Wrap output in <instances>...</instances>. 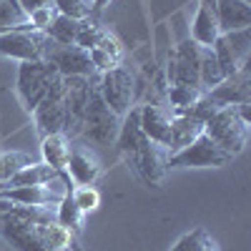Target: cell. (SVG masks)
Instances as JSON below:
<instances>
[{
	"label": "cell",
	"instance_id": "cell-12",
	"mask_svg": "<svg viewBox=\"0 0 251 251\" xmlns=\"http://www.w3.org/2000/svg\"><path fill=\"white\" fill-rule=\"evenodd\" d=\"M50 66H55V71L60 75H96V68L91 63V53L80 46H60V43H50L46 58Z\"/></svg>",
	"mask_w": 251,
	"mask_h": 251
},
{
	"label": "cell",
	"instance_id": "cell-17",
	"mask_svg": "<svg viewBox=\"0 0 251 251\" xmlns=\"http://www.w3.org/2000/svg\"><path fill=\"white\" fill-rule=\"evenodd\" d=\"M219 35H221V28H219V18H216V0H201L188 38L203 48H211Z\"/></svg>",
	"mask_w": 251,
	"mask_h": 251
},
{
	"label": "cell",
	"instance_id": "cell-29",
	"mask_svg": "<svg viewBox=\"0 0 251 251\" xmlns=\"http://www.w3.org/2000/svg\"><path fill=\"white\" fill-rule=\"evenodd\" d=\"M53 5L60 15H68V18H75V20H86L93 15V8L83 0H53Z\"/></svg>",
	"mask_w": 251,
	"mask_h": 251
},
{
	"label": "cell",
	"instance_id": "cell-6",
	"mask_svg": "<svg viewBox=\"0 0 251 251\" xmlns=\"http://www.w3.org/2000/svg\"><path fill=\"white\" fill-rule=\"evenodd\" d=\"M133 83H136L133 73L126 68L123 63L111 68V71H106V73H98V93L118 118H123L133 108V93H136Z\"/></svg>",
	"mask_w": 251,
	"mask_h": 251
},
{
	"label": "cell",
	"instance_id": "cell-24",
	"mask_svg": "<svg viewBox=\"0 0 251 251\" xmlns=\"http://www.w3.org/2000/svg\"><path fill=\"white\" fill-rule=\"evenodd\" d=\"M224 78L226 75H224L219 60H216L214 48H203L201 46V53H199V86L203 91H211L214 86H219Z\"/></svg>",
	"mask_w": 251,
	"mask_h": 251
},
{
	"label": "cell",
	"instance_id": "cell-35",
	"mask_svg": "<svg viewBox=\"0 0 251 251\" xmlns=\"http://www.w3.org/2000/svg\"><path fill=\"white\" fill-rule=\"evenodd\" d=\"M83 3H88V5H91V0H83Z\"/></svg>",
	"mask_w": 251,
	"mask_h": 251
},
{
	"label": "cell",
	"instance_id": "cell-25",
	"mask_svg": "<svg viewBox=\"0 0 251 251\" xmlns=\"http://www.w3.org/2000/svg\"><path fill=\"white\" fill-rule=\"evenodd\" d=\"M203 93H206V91H201V88H196V86H171V88H169V103H171L174 113H181V111L191 108Z\"/></svg>",
	"mask_w": 251,
	"mask_h": 251
},
{
	"label": "cell",
	"instance_id": "cell-23",
	"mask_svg": "<svg viewBox=\"0 0 251 251\" xmlns=\"http://www.w3.org/2000/svg\"><path fill=\"white\" fill-rule=\"evenodd\" d=\"M13 30H33L30 15L20 8L18 0H0V35Z\"/></svg>",
	"mask_w": 251,
	"mask_h": 251
},
{
	"label": "cell",
	"instance_id": "cell-10",
	"mask_svg": "<svg viewBox=\"0 0 251 251\" xmlns=\"http://www.w3.org/2000/svg\"><path fill=\"white\" fill-rule=\"evenodd\" d=\"M216 53V60L224 71V75H234L244 66H249L251 55V28L234 30V33H221L216 43L211 46Z\"/></svg>",
	"mask_w": 251,
	"mask_h": 251
},
{
	"label": "cell",
	"instance_id": "cell-5",
	"mask_svg": "<svg viewBox=\"0 0 251 251\" xmlns=\"http://www.w3.org/2000/svg\"><path fill=\"white\" fill-rule=\"evenodd\" d=\"M121 128V118L106 106V100L98 93V80L93 83L88 103H86V113H83V126H80V136H86L88 141L98 146H108Z\"/></svg>",
	"mask_w": 251,
	"mask_h": 251
},
{
	"label": "cell",
	"instance_id": "cell-9",
	"mask_svg": "<svg viewBox=\"0 0 251 251\" xmlns=\"http://www.w3.org/2000/svg\"><path fill=\"white\" fill-rule=\"evenodd\" d=\"M63 96H66V78L60 75L55 80V86L50 88V93L33 111L35 126L43 136L66 133V128H68V111H66V103H63Z\"/></svg>",
	"mask_w": 251,
	"mask_h": 251
},
{
	"label": "cell",
	"instance_id": "cell-4",
	"mask_svg": "<svg viewBox=\"0 0 251 251\" xmlns=\"http://www.w3.org/2000/svg\"><path fill=\"white\" fill-rule=\"evenodd\" d=\"M203 133L214 138L228 156H236L249 143V123L239 118L236 106H226L203 123Z\"/></svg>",
	"mask_w": 251,
	"mask_h": 251
},
{
	"label": "cell",
	"instance_id": "cell-16",
	"mask_svg": "<svg viewBox=\"0 0 251 251\" xmlns=\"http://www.w3.org/2000/svg\"><path fill=\"white\" fill-rule=\"evenodd\" d=\"M201 133H203V121L201 118H196L194 113H188V111L174 113L171 116V133H169L166 151H169V156L171 153H178L181 149L191 146Z\"/></svg>",
	"mask_w": 251,
	"mask_h": 251
},
{
	"label": "cell",
	"instance_id": "cell-21",
	"mask_svg": "<svg viewBox=\"0 0 251 251\" xmlns=\"http://www.w3.org/2000/svg\"><path fill=\"white\" fill-rule=\"evenodd\" d=\"M58 174L60 171H55L53 166H48L46 161H33V163H28L25 169H20L8 183H3L0 188H10V186H46V183H50L53 178H58Z\"/></svg>",
	"mask_w": 251,
	"mask_h": 251
},
{
	"label": "cell",
	"instance_id": "cell-11",
	"mask_svg": "<svg viewBox=\"0 0 251 251\" xmlns=\"http://www.w3.org/2000/svg\"><path fill=\"white\" fill-rule=\"evenodd\" d=\"M199 53L201 46L194 43L191 38H183L176 46V50L169 58V68H166V78L171 86H199ZM203 91V88H201Z\"/></svg>",
	"mask_w": 251,
	"mask_h": 251
},
{
	"label": "cell",
	"instance_id": "cell-27",
	"mask_svg": "<svg viewBox=\"0 0 251 251\" xmlns=\"http://www.w3.org/2000/svg\"><path fill=\"white\" fill-rule=\"evenodd\" d=\"M28 163H33L28 153H20V151L0 153V183H8L20 169H25Z\"/></svg>",
	"mask_w": 251,
	"mask_h": 251
},
{
	"label": "cell",
	"instance_id": "cell-30",
	"mask_svg": "<svg viewBox=\"0 0 251 251\" xmlns=\"http://www.w3.org/2000/svg\"><path fill=\"white\" fill-rule=\"evenodd\" d=\"M206 241H208V234L203 231V228H194V231L183 234V236L171 246V251H201Z\"/></svg>",
	"mask_w": 251,
	"mask_h": 251
},
{
	"label": "cell",
	"instance_id": "cell-14",
	"mask_svg": "<svg viewBox=\"0 0 251 251\" xmlns=\"http://www.w3.org/2000/svg\"><path fill=\"white\" fill-rule=\"evenodd\" d=\"M100 171H103V166L96 158V153L91 149H86V146L73 143L68 163H66V174L71 176V181L75 186H93V181L100 176Z\"/></svg>",
	"mask_w": 251,
	"mask_h": 251
},
{
	"label": "cell",
	"instance_id": "cell-33",
	"mask_svg": "<svg viewBox=\"0 0 251 251\" xmlns=\"http://www.w3.org/2000/svg\"><path fill=\"white\" fill-rule=\"evenodd\" d=\"M106 5H111V0H91V8H93V20H96V13L98 10H103V8H106Z\"/></svg>",
	"mask_w": 251,
	"mask_h": 251
},
{
	"label": "cell",
	"instance_id": "cell-1",
	"mask_svg": "<svg viewBox=\"0 0 251 251\" xmlns=\"http://www.w3.org/2000/svg\"><path fill=\"white\" fill-rule=\"evenodd\" d=\"M116 149L136 171V176L149 186H158L169 171V151H166V146H158L141 133L138 108H131L123 116L116 136Z\"/></svg>",
	"mask_w": 251,
	"mask_h": 251
},
{
	"label": "cell",
	"instance_id": "cell-32",
	"mask_svg": "<svg viewBox=\"0 0 251 251\" xmlns=\"http://www.w3.org/2000/svg\"><path fill=\"white\" fill-rule=\"evenodd\" d=\"M18 3H20V8H23L28 15L35 13V10H40V8H55L53 0H18Z\"/></svg>",
	"mask_w": 251,
	"mask_h": 251
},
{
	"label": "cell",
	"instance_id": "cell-8",
	"mask_svg": "<svg viewBox=\"0 0 251 251\" xmlns=\"http://www.w3.org/2000/svg\"><path fill=\"white\" fill-rule=\"evenodd\" d=\"M53 40L43 30H13L0 35V55L25 60H43Z\"/></svg>",
	"mask_w": 251,
	"mask_h": 251
},
{
	"label": "cell",
	"instance_id": "cell-26",
	"mask_svg": "<svg viewBox=\"0 0 251 251\" xmlns=\"http://www.w3.org/2000/svg\"><path fill=\"white\" fill-rule=\"evenodd\" d=\"M55 221H58L60 226L71 228V231H78V228L83 226V211L75 206V201L71 199V194L55 206Z\"/></svg>",
	"mask_w": 251,
	"mask_h": 251
},
{
	"label": "cell",
	"instance_id": "cell-7",
	"mask_svg": "<svg viewBox=\"0 0 251 251\" xmlns=\"http://www.w3.org/2000/svg\"><path fill=\"white\" fill-rule=\"evenodd\" d=\"M231 158L234 156H228L214 138L201 133L191 146L181 149L178 153H171L169 166L171 169H208V166H224Z\"/></svg>",
	"mask_w": 251,
	"mask_h": 251
},
{
	"label": "cell",
	"instance_id": "cell-34",
	"mask_svg": "<svg viewBox=\"0 0 251 251\" xmlns=\"http://www.w3.org/2000/svg\"><path fill=\"white\" fill-rule=\"evenodd\" d=\"M201 251H219V246H216V244L211 241V236H208V241L203 244V249H201Z\"/></svg>",
	"mask_w": 251,
	"mask_h": 251
},
{
	"label": "cell",
	"instance_id": "cell-28",
	"mask_svg": "<svg viewBox=\"0 0 251 251\" xmlns=\"http://www.w3.org/2000/svg\"><path fill=\"white\" fill-rule=\"evenodd\" d=\"M71 199L75 201V206L80 208L83 214L96 211V208L100 206V194L96 191L93 186H75L73 191H71Z\"/></svg>",
	"mask_w": 251,
	"mask_h": 251
},
{
	"label": "cell",
	"instance_id": "cell-2",
	"mask_svg": "<svg viewBox=\"0 0 251 251\" xmlns=\"http://www.w3.org/2000/svg\"><path fill=\"white\" fill-rule=\"evenodd\" d=\"M0 234L15 251H83L78 231H71L58 221L30 224L3 214Z\"/></svg>",
	"mask_w": 251,
	"mask_h": 251
},
{
	"label": "cell",
	"instance_id": "cell-13",
	"mask_svg": "<svg viewBox=\"0 0 251 251\" xmlns=\"http://www.w3.org/2000/svg\"><path fill=\"white\" fill-rule=\"evenodd\" d=\"M206 93H208V98H214L219 106H239V103H249L251 100L249 66H244L234 75H226L219 86H214L211 91H206Z\"/></svg>",
	"mask_w": 251,
	"mask_h": 251
},
{
	"label": "cell",
	"instance_id": "cell-31",
	"mask_svg": "<svg viewBox=\"0 0 251 251\" xmlns=\"http://www.w3.org/2000/svg\"><path fill=\"white\" fill-rule=\"evenodd\" d=\"M55 15H58L55 8H40V10L30 13V25H33V30H46V28L53 23Z\"/></svg>",
	"mask_w": 251,
	"mask_h": 251
},
{
	"label": "cell",
	"instance_id": "cell-20",
	"mask_svg": "<svg viewBox=\"0 0 251 251\" xmlns=\"http://www.w3.org/2000/svg\"><path fill=\"white\" fill-rule=\"evenodd\" d=\"M73 149V141L66 133H50L43 136V143H40V151H43V161L48 166H53L55 171H66V163Z\"/></svg>",
	"mask_w": 251,
	"mask_h": 251
},
{
	"label": "cell",
	"instance_id": "cell-3",
	"mask_svg": "<svg viewBox=\"0 0 251 251\" xmlns=\"http://www.w3.org/2000/svg\"><path fill=\"white\" fill-rule=\"evenodd\" d=\"M58 78H60V73L48 60L20 63V68H18V96L23 100L25 111H35V106L50 93V88L55 86Z\"/></svg>",
	"mask_w": 251,
	"mask_h": 251
},
{
	"label": "cell",
	"instance_id": "cell-22",
	"mask_svg": "<svg viewBox=\"0 0 251 251\" xmlns=\"http://www.w3.org/2000/svg\"><path fill=\"white\" fill-rule=\"evenodd\" d=\"M91 18H86V20H75V18H68V15H55L53 18V23L43 30L53 43H60V46H73L75 40H78V35H80V30L86 28V23H88Z\"/></svg>",
	"mask_w": 251,
	"mask_h": 251
},
{
	"label": "cell",
	"instance_id": "cell-19",
	"mask_svg": "<svg viewBox=\"0 0 251 251\" xmlns=\"http://www.w3.org/2000/svg\"><path fill=\"white\" fill-rule=\"evenodd\" d=\"M88 53H91V63L96 73H106L123 63V46L111 30H106V35L98 40V46H93Z\"/></svg>",
	"mask_w": 251,
	"mask_h": 251
},
{
	"label": "cell",
	"instance_id": "cell-18",
	"mask_svg": "<svg viewBox=\"0 0 251 251\" xmlns=\"http://www.w3.org/2000/svg\"><path fill=\"white\" fill-rule=\"evenodd\" d=\"M216 18L221 33L251 28V5L249 0H216Z\"/></svg>",
	"mask_w": 251,
	"mask_h": 251
},
{
	"label": "cell",
	"instance_id": "cell-15",
	"mask_svg": "<svg viewBox=\"0 0 251 251\" xmlns=\"http://www.w3.org/2000/svg\"><path fill=\"white\" fill-rule=\"evenodd\" d=\"M138 126H141V133L158 143L166 146L169 143V133H171V113L156 106V103H146V106L138 108Z\"/></svg>",
	"mask_w": 251,
	"mask_h": 251
}]
</instances>
